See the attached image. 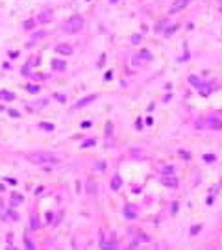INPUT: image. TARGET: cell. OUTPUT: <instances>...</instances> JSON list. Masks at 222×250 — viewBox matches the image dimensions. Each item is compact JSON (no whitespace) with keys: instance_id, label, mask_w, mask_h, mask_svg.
I'll return each instance as SVG.
<instances>
[{"instance_id":"6da1fadb","label":"cell","mask_w":222,"mask_h":250,"mask_svg":"<svg viewBox=\"0 0 222 250\" xmlns=\"http://www.w3.org/2000/svg\"><path fill=\"white\" fill-rule=\"evenodd\" d=\"M30 160L37 165H58L59 160L56 158L54 154H48V152H39V154H32Z\"/></svg>"},{"instance_id":"7a4b0ae2","label":"cell","mask_w":222,"mask_h":250,"mask_svg":"<svg viewBox=\"0 0 222 250\" xmlns=\"http://www.w3.org/2000/svg\"><path fill=\"white\" fill-rule=\"evenodd\" d=\"M82 28H83V19H82L80 15L71 17V19L65 22V26H63V30L69 32V33H76V32H80Z\"/></svg>"},{"instance_id":"3957f363","label":"cell","mask_w":222,"mask_h":250,"mask_svg":"<svg viewBox=\"0 0 222 250\" xmlns=\"http://www.w3.org/2000/svg\"><path fill=\"white\" fill-rule=\"evenodd\" d=\"M152 60V54L148 52V50H143V52H139L137 56H133V63L135 65H141V63H148Z\"/></svg>"},{"instance_id":"277c9868","label":"cell","mask_w":222,"mask_h":250,"mask_svg":"<svg viewBox=\"0 0 222 250\" xmlns=\"http://www.w3.org/2000/svg\"><path fill=\"white\" fill-rule=\"evenodd\" d=\"M161 183H163L165 187H169V189H176V187H178V180H176L172 174H165V176L161 178Z\"/></svg>"},{"instance_id":"5b68a950","label":"cell","mask_w":222,"mask_h":250,"mask_svg":"<svg viewBox=\"0 0 222 250\" xmlns=\"http://www.w3.org/2000/svg\"><path fill=\"white\" fill-rule=\"evenodd\" d=\"M191 2V0H174L172 2V6H170V13H178V11H182V10H185L187 8V4Z\"/></svg>"},{"instance_id":"8992f818","label":"cell","mask_w":222,"mask_h":250,"mask_svg":"<svg viewBox=\"0 0 222 250\" xmlns=\"http://www.w3.org/2000/svg\"><path fill=\"white\" fill-rule=\"evenodd\" d=\"M124 217H126L128 221H133V219H137V217H139V213H137V208H135L133 204H128V206H124Z\"/></svg>"},{"instance_id":"52a82bcc","label":"cell","mask_w":222,"mask_h":250,"mask_svg":"<svg viewBox=\"0 0 222 250\" xmlns=\"http://www.w3.org/2000/svg\"><path fill=\"white\" fill-rule=\"evenodd\" d=\"M54 19V11L52 10H43L41 13H39V17H37V21L41 22V24H44V22H50Z\"/></svg>"},{"instance_id":"ba28073f","label":"cell","mask_w":222,"mask_h":250,"mask_svg":"<svg viewBox=\"0 0 222 250\" xmlns=\"http://www.w3.org/2000/svg\"><path fill=\"white\" fill-rule=\"evenodd\" d=\"M56 52L63 54V56H69V54H72V46L71 44H58L56 46Z\"/></svg>"},{"instance_id":"9c48e42d","label":"cell","mask_w":222,"mask_h":250,"mask_svg":"<svg viewBox=\"0 0 222 250\" xmlns=\"http://www.w3.org/2000/svg\"><path fill=\"white\" fill-rule=\"evenodd\" d=\"M10 200H11V206H19L21 202H24V196L21 193H11L10 194Z\"/></svg>"},{"instance_id":"30bf717a","label":"cell","mask_w":222,"mask_h":250,"mask_svg":"<svg viewBox=\"0 0 222 250\" xmlns=\"http://www.w3.org/2000/svg\"><path fill=\"white\" fill-rule=\"evenodd\" d=\"M198 91H200L202 96H209L211 91H213V85H211V83H202V85L198 87Z\"/></svg>"},{"instance_id":"8fae6325","label":"cell","mask_w":222,"mask_h":250,"mask_svg":"<svg viewBox=\"0 0 222 250\" xmlns=\"http://www.w3.org/2000/svg\"><path fill=\"white\" fill-rule=\"evenodd\" d=\"M207 124H209V128H213V130H220V128H222V119H209Z\"/></svg>"},{"instance_id":"7c38bea8","label":"cell","mask_w":222,"mask_h":250,"mask_svg":"<svg viewBox=\"0 0 222 250\" xmlns=\"http://www.w3.org/2000/svg\"><path fill=\"white\" fill-rule=\"evenodd\" d=\"M121 185H122V178L119 176V174H115L113 176V180H111V189H121Z\"/></svg>"},{"instance_id":"4fadbf2b","label":"cell","mask_w":222,"mask_h":250,"mask_svg":"<svg viewBox=\"0 0 222 250\" xmlns=\"http://www.w3.org/2000/svg\"><path fill=\"white\" fill-rule=\"evenodd\" d=\"M13 98H15V94L11 91H6V89L0 91V100H13Z\"/></svg>"},{"instance_id":"5bb4252c","label":"cell","mask_w":222,"mask_h":250,"mask_svg":"<svg viewBox=\"0 0 222 250\" xmlns=\"http://www.w3.org/2000/svg\"><path fill=\"white\" fill-rule=\"evenodd\" d=\"M96 98V94H91V96H87V98H83V100H80V102L76 104V108H83V106H87L89 102H93V100Z\"/></svg>"},{"instance_id":"9a60e30c","label":"cell","mask_w":222,"mask_h":250,"mask_svg":"<svg viewBox=\"0 0 222 250\" xmlns=\"http://www.w3.org/2000/svg\"><path fill=\"white\" fill-rule=\"evenodd\" d=\"M52 67H54L56 71H63V69H65V61H61V60H54V61H52Z\"/></svg>"},{"instance_id":"2e32d148","label":"cell","mask_w":222,"mask_h":250,"mask_svg":"<svg viewBox=\"0 0 222 250\" xmlns=\"http://www.w3.org/2000/svg\"><path fill=\"white\" fill-rule=\"evenodd\" d=\"M39 128H43V130H46V132H52V130H54V124H50V122H39Z\"/></svg>"},{"instance_id":"e0dca14e","label":"cell","mask_w":222,"mask_h":250,"mask_svg":"<svg viewBox=\"0 0 222 250\" xmlns=\"http://www.w3.org/2000/svg\"><path fill=\"white\" fill-rule=\"evenodd\" d=\"M189 82H191V83H193V85H194L196 89H198V87L202 85V82H200V80H198L196 76H189Z\"/></svg>"},{"instance_id":"ac0fdd59","label":"cell","mask_w":222,"mask_h":250,"mask_svg":"<svg viewBox=\"0 0 222 250\" xmlns=\"http://www.w3.org/2000/svg\"><path fill=\"white\" fill-rule=\"evenodd\" d=\"M33 26H35V21H33V19H28V21L24 22V30H32Z\"/></svg>"},{"instance_id":"d6986e66","label":"cell","mask_w":222,"mask_h":250,"mask_svg":"<svg viewBox=\"0 0 222 250\" xmlns=\"http://www.w3.org/2000/svg\"><path fill=\"white\" fill-rule=\"evenodd\" d=\"M141 41H143V37H141L139 33H133V35H132V43H133V44H139Z\"/></svg>"},{"instance_id":"ffe728a7","label":"cell","mask_w":222,"mask_h":250,"mask_svg":"<svg viewBox=\"0 0 222 250\" xmlns=\"http://www.w3.org/2000/svg\"><path fill=\"white\" fill-rule=\"evenodd\" d=\"M93 144H94V139H87V141L82 143V148H89V146H93Z\"/></svg>"},{"instance_id":"44dd1931","label":"cell","mask_w":222,"mask_h":250,"mask_svg":"<svg viewBox=\"0 0 222 250\" xmlns=\"http://www.w3.org/2000/svg\"><path fill=\"white\" fill-rule=\"evenodd\" d=\"M200 230H202V226H200V224H194V226L191 228V235H196Z\"/></svg>"},{"instance_id":"7402d4cb","label":"cell","mask_w":222,"mask_h":250,"mask_svg":"<svg viewBox=\"0 0 222 250\" xmlns=\"http://www.w3.org/2000/svg\"><path fill=\"white\" fill-rule=\"evenodd\" d=\"M44 35H46V32H37V33H33V37H32V39H33V41H37V39H41V37H44Z\"/></svg>"},{"instance_id":"603a6c76","label":"cell","mask_w":222,"mask_h":250,"mask_svg":"<svg viewBox=\"0 0 222 250\" xmlns=\"http://www.w3.org/2000/svg\"><path fill=\"white\" fill-rule=\"evenodd\" d=\"M24 243H26V248H30V250H33V248H35V244H33L28 237H24Z\"/></svg>"},{"instance_id":"cb8c5ba5","label":"cell","mask_w":222,"mask_h":250,"mask_svg":"<svg viewBox=\"0 0 222 250\" xmlns=\"http://www.w3.org/2000/svg\"><path fill=\"white\" fill-rule=\"evenodd\" d=\"M163 172H165V174H172V172H174V167H170V165H169V167H163Z\"/></svg>"},{"instance_id":"d4e9b609","label":"cell","mask_w":222,"mask_h":250,"mask_svg":"<svg viewBox=\"0 0 222 250\" xmlns=\"http://www.w3.org/2000/svg\"><path fill=\"white\" fill-rule=\"evenodd\" d=\"M180 156H182L183 160H191V154H189V152H185V150H180Z\"/></svg>"},{"instance_id":"484cf974","label":"cell","mask_w":222,"mask_h":250,"mask_svg":"<svg viewBox=\"0 0 222 250\" xmlns=\"http://www.w3.org/2000/svg\"><path fill=\"white\" fill-rule=\"evenodd\" d=\"M204 160H205L207 163H211V161H215V156H213V154H205V156H204Z\"/></svg>"},{"instance_id":"4316f807","label":"cell","mask_w":222,"mask_h":250,"mask_svg":"<svg viewBox=\"0 0 222 250\" xmlns=\"http://www.w3.org/2000/svg\"><path fill=\"white\" fill-rule=\"evenodd\" d=\"M8 113H10L11 117H15V119H17V117H21V113H19V111H15V110H10Z\"/></svg>"},{"instance_id":"83f0119b","label":"cell","mask_w":222,"mask_h":250,"mask_svg":"<svg viewBox=\"0 0 222 250\" xmlns=\"http://www.w3.org/2000/svg\"><path fill=\"white\" fill-rule=\"evenodd\" d=\"M32 228H39V221H37L35 217L32 219Z\"/></svg>"},{"instance_id":"f1b7e54d","label":"cell","mask_w":222,"mask_h":250,"mask_svg":"<svg viewBox=\"0 0 222 250\" xmlns=\"http://www.w3.org/2000/svg\"><path fill=\"white\" fill-rule=\"evenodd\" d=\"M28 91H32V93H35V91H39V87H37V85H28Z\"/></svg>"},{"instance_id":"f546056e","label":"cell","mask_w":222,"mask_h":250,"mask_svg":"<svg viewBox=\"0 0 222 250\" xmlns=\"http://www.w3.org/2000/svg\"><path fill=\"white\" fill-rule=\"evenodd\" d=\"M178 30V26H172V28H169V30H166V35H169V33H172V32H176Z\"/></svg>"},{"instance_id":"4dcf8cb0","label":"cell","mask_w":222,"mask_h":250,"mask_svg":"<svg viewBox=\"0 0 222 250\" xmlns=\"http://www.w3.org/2000/svg\"><path fill=\"white\" fill-rule=\"evenodd\" d=\"M105 135H107V137H109V135H111V122H109V124H107V130H105Z\"/></svg>"},{"instance_id":"1f68e13d","label":"cell","mask_w":222,"mask_h":250,"mask_svg":"<svg viewBox=\"0 0 222 250\" xmlns=\"http://www.w3.org/2000/svg\"><path fill=\"white\" fill-rule=\"evenodd\" d=\"M56 98H58L59 102H65V96H63V94H58V96H56Z\"/></svg>"},{"instance_id":"d6a6232c","label":"cell","mask_w":222,"mask_h":250,"mask_svg":"<svg viewBox=\"0 0 222 250\" xmlns=\"http://www.w3.org/2000/svg\"><path fill=\"white\" fill-rule=\"evenodd\" d=\"M220 2H222V0H220Z\"/></svg>"}]
</instances>
